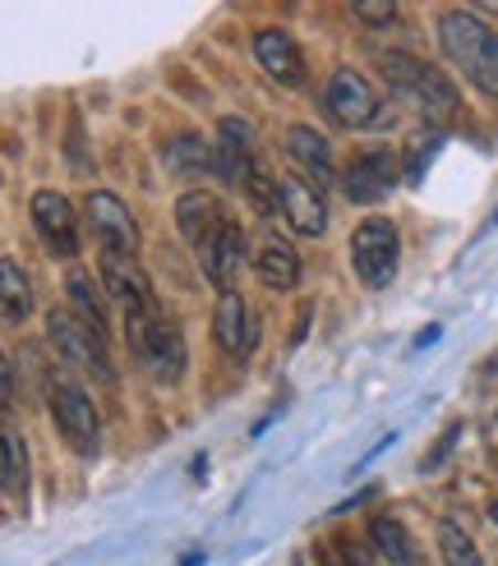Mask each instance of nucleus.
<instances>
[{"label":"nucleus","instance_id":"17","mask_svg":"<svg viewBox=\"0 0 498 566\" xmlns=\"http://www.w3.org/2000/svg\"><path fill=\"white\" fill-rule=\"evenodd\" d=\"M282 144H287L291 161L304 171V180H310L319 193H323L332 180H338V166H332V144H328V138H323L314 125H291Z\"/></svg>","mask_w":498,"mask_h":566},{"label":"nucleus","instance_id":"10","mask_svg":"<svg viewBox=\"0 0 498 566\" xmlns=\"http://www.w3.org/2000/svg\"><path fill=\"white\" fill-rule=\"evenodd\" d=\"M33 231H38V240L46 244V253L51 259H65V263H74L79 259V212H74V203L65 193H55V189H38L33 193Z\"/></svg>","mask_w":498,"mask_h":566},{"label":"nucleus","instance_id":"3","mask_svg":"<svg viewBox=\"0 0 498 566\" xmlns=\"http://www.w3.org/2000/svg\"><path fill=\"white\" fill-rule=\"evenodd\" d=\"M125 336H129V355L144 364V374L162 387H176L185 378V336L180 327L172 323L157 308V314H138V318H125Z\"/></svg>","mask_w":498,"mask_h":566},{"label":"nucleus","instance_id":"21","mask_svg":"<svg viewBox=\"0 0 498 566\" xmlns=\"http://www.w3.org/2000/svg\"><path fill=\"white\" fill-rule=\"evenodd\" d=\"M370 548L387 562V566H421V553H415L411 530L397 516H374L370 521Z\"/></svg>","mask_w":498,"mask_h":566},{"label":"nucleus","instance_id":"26","mask_svg":"<svg viewBox=\"0 0 498 566\" xmlns=\"http://www.w3.org/2000/svg\"><path fill=\"white\" fill-rule=\"evenodd\" d=\"M323 566H374L370 553L360 548V539H351V534H342V539H332L328 548H319Z\"/></svg>","mask_w":498,"mask_h":566},{"label":"nucleus","instance_id":"14","mask_svg":"<svg viewBox=\"0 0 498 566\" xmlns=\"http://www.w3.org/2000/svg\"><path fill=\"white\" fill-rule=\"evenodd\" d=\"M249 51H255L259 70L282 83V88H300L304 78H310V65H304V51L300 42L287 33V28H259L255 38H249Z\"/></svg>","mask_w":498,"mask_h":566},{"label":"nucleus","instance_id":"20","mask_svg":"<svg viewBox=\"0 0 498 566\" xmlns=\"http://www.w3.org/2000/svg\"><path fill=\"white\" fill-rule=\"evenodd\" d=\"M65 300L74 304V318H83L97 336H106V291L93 272L70 268L65 272Z\"/></svg>","mask_w":498,"mask_h":566},{"label":"nucleus","instance_id":"9","mask_svg":"<svg viewBox=\"0 0 498 566\" xmlns=\"http://www.w3.org/2000/svg\"><path fill=\"white\" fill-rule=\"evenodd\" d=\"M83 221L93 226V235L106 253H125V259H138V221L134 212L125 208V198L121 193H111V189H93L89 198H83Z\"/></svg>","mask_w":498,"mask_h":566},{"label":"nucleus","instance_id":"29","mask_svg":"<svg viewBox=\"0 0 498 566\" xmlns=\"http://www.w3.org/2000/svg\"><path fill=\"white\" fill-rule=\"evenodd\" d=\"M489 374H498V350H494V355H489Z\"/></svg>","mask_w":498,"mask_h":566},{"label":"nucleus","instance_id":"31","mask_svg":"<svg viewBox=\"0 0 498 566\" xmlns=\"http://www.w3.org/2000/svg\"><path fill=\"white\" fill-rule=\"evenodd\" d=\"M494 226H498V212H494Z\"/></svg>","mask_w":498,"mask_h":566},{"label":"nucleus","instance_id":"7","mask_svg":"<svg viewBox=\"0 0 498 566\" xmlns=\"http://www.w3.org/2000/svg\"><path fill=\"white\" fill-rule=\"evenodd\" d=\"M323 111L338 129H374L387 120L383 97L360 70H332L323 88Z\"/></svg>","mask_w":498,"mask_h":566},{"label":"nucleus","instance_id":"15","mask_svg":"<svg viewBox=\"0 0 498 566\" xmlns=\"http://www.w3.org/2000/svg\"><path fill=\"white\" fill-rule=\"evenodd\" d=\"M212 171L227 180V185H240L255 176V125L240 120V116H227L217 120V134H212Z\"/></svg>","mask_w":498,"mask_h":566},{"label":"nucleus","instance_id":"22","mask_svg":"<svg viewBox=\"0 0 498 566\" xmlns=\"http://www.w3.org/2000/svg\"><path fill=\"white\" fill-rule=\"evenodd\" d=\"M28 314H33V276L14 259H0V318L23 323Z\"/></svg>","mask_w":498,"mask_h":566},{"label":"nucleus","instance_id":"25","mask_svg":"<svg viewBox=\"0 0 498 566\" xmlns=\"http://www.w3.org/2000/svg\"><path fill=\"white\" fill-rule=\"evenodd\" d=\"M438 557L443 566H485V553L457 521H438Z\"/></svg>","mask_w":498,"mask_h":566},{"label":"nucleus","instance_id":"23","mask_svg":"<svg viewBox=\"0 0 498 566\" xmlns=\"http://www.w3.org/2000/svg\"><path fill=\"white\" fill-rule=\"evenodd\" d=\"M166 171H176L185 180H199L212 171V144H199L194 134H180L166 144Z\"/></svg>","mask_w":498,"mask_h":566},{"label":"nucleus","instance_id":"30","mask_svg":"<svg viewBox=\"0 0 498 566\" xmlns=\"http://www.w3.org/2000/svg\"><path fill=\"white\" fill-rule=\"evenodd\" d=\"M489 521H494V525H498V502H494V506H489Z\"/></svg>","mask_w":498,"mask_h":566},{"label":"nucleus","instance_id":"5","mask_svg":"<svg viewBox=\"0 0 498 566\" xmlns=\"http://www.w3.org/2000/svg\"><path fill=\"white\" fill-rule=\"evenodd\" d=\"M46 346L55 350V359H61L65 369L93 374L102 382H116V364H111L106 336H97L83 318H74L70 308H51L46 314Z\"/></svg>","mask_w":498,"mask_h":566},{"label":"nucleus","instance_id":"11","mask_svg":"<svg viewBox=\"0 0 498 566\" xmlns=\"http://www.w3.org/2000/svg\"><path fill=\"white\" fill-rule=\"evenodd\" d=\"M338 180H342V193L351 198L355 208H374V203H383V198L397 189L402 166H397V157L387 148H374V153H360Z\"/></svg>","mask_w":498,"mask_h":566},{"label":"nucleus","instance_id":"27","mask_svg":"<svg viewBox=\"0 0 498 566\" xmlns=\"http://www.w3.org/2000/svg\"><path fill=\"white\" fill-rule=\"evenodd\" d=\"M14 410V364L0 355V415Z\"/></svg>","mask_w":498,"mask_h":566},{"label":"nucleus","instance_id":"19","mask_svg":"<svg viewBox=\"0 0 498 566\" xmlns=\"http://www.w3.org/2000/svg\"><path fill=\"white\" fill-rule=\"evenodd\" d=\"M221 217H227V203L208 189H189V193L176 198V226H180V235L189 244H199Z\"/></svg>","mask_w":498,"mask_h":566},{"label":"nucleus","instance_id":"4","mask_svg":"<svg viewBox=\"0 0 498 566\" xmlns=\"http://www.w3.org/2000/svg\"><path fill=\"white\" fill-rule=\"evenodd\" d=\"M46 406H51V419L61 438L79 451V457H93L102 447V419H97V401L89 396V387L74 382L70 369L51 374L46 378Z\"/></svg>","mask_w":498,"mask_h":566},{"label":"nucleus","instance_id":"8","mask_svg":"<svg viewBox=\"0 0 498 566\" xmlns=\"http://www.w3.org/2000/svg\"><path fill=\"white\" fill-rule=\"evenodd\" d=\"M245 226L227 212L221 217L212 231L194 244V259H199V272H204V281L208 286H217L221 295L227 291H236V276H240V268H245Z\"/></svg>","mask_w":498,"mask_h":566},{"label":"nucleus","instance_id":"13","mask_svg":"<svg viewBox=\"0 0 498 566\" xmlns=\"http://www.w3.org/2000/svg\"><path fill=\"white\" fill-rule=\"evenodd\" d=\"M277 217H287V226L304 240L328 235V203L304 176H277Z\"/></svg>","mask_w":498,"mask_h":566},{"label":"nucleus","instance_id":"1","mask_svg":"<svg viewBox=\"0 0 498 566\" xmlns=\"http://www.w3.org/2000/svg\"><path fill=\"white\" fill-rule=\"evenodd\" d=\"M438 51L470 88L498 102V28H489L476 10H443Z\"/></svg>","mask_w":498,"mask_h":566},{"label":"nucleus","instance_id":"24","mask_svg":"<svg viewBox=\"0 0 498 566\" xmlns=\"http://www.w3.org/2000/svg\"><path fill=\"white\" fill-rule=\"evenodd\" d=\"M0 493L6 497L28 493V447L10 429H0Z\"/></svg>","mask_w":498,"mask_h":566},{"label":"nucleus","instance_id":"2","mask_svg":"<svg viewBox=\"0 0 498 566\" xmlns=\"http://www.w3.org/2000/svg\"><path fill=\"white\" fill-rule=\"evenodd\" d=\"M378 70L387 78V88H393L406 106L421 111L429 125H453L457 120V111H461L457 83L443 70H434L429 61H421V55H411V51H383Z\"/></svg>","mask_w":498,"mask_h":566},{"label":"nucleus","instance_id":"28","mask_svg":"<svg viewBox=\"0 0 498 566\" xmlns=\"http://www.w3.org/2000/svg\"><path fill=\"white\" fill-rule=\"evenodd\" d=\"M351 14L365 23H397V6H351Z\"/></svg>","mask_w":498,"mask_h":566},{"label":"nucleus","instance_id":"18","mask_svg":"<svg viewBox=\"0 0 498 566\" xmlns=\"http://www.w3.org/2000/svg\"><path fill=\"white\" fill-rule=\"evenodd\" d=\"M255 276L268 291H295L300 276H304V263L287 240H263L259 253H255Z\"/></svg>","mask_w":498,"mask_h":566},{"label":"nucleus","instance_id":"12","mask_svg":"<svg viewBox=\"0 0 498 566\" xmlns=\"http://www.w3.org/2000/svg\"><path fill=\"white\" fill-rule=\"evenodd\" d=\"M102 291L106 300L121 304L125 318H138V314H157V295L148 286L144 268H138V259H125V253H106L102 249Z\"/></svg>","mask_w":498,"mask_h":566},{"label":"nucleus","instance_id":"16","mask_svg":"<svg viewBox=\"0 0 498 566\" xmlns=\"http://www.w3.org/2000/svg\"><path fill=\"white\" fill-rule=\"evenodd\" d=\"M212 336H217V346L227 350L231 359H249L259 346V323L255 314H249V304L240 300V291H227L217 300V314H212Z\"/></svg>","mask_w":498,"mask_h":566},{"label":"nucleus","instance_id":"6","mask_svg":"<svg viewBox=\"0 0 498 566\" xmlns=\"http://www.w3.org/2000/svg\"><path fill=\"white\" fill-rule=\"evenodd\" d=\"M351 268L360 276V286L383 291L393 286V276L402 268V235L387 217H365L351 231Z\"/></svg>","mask_w":498,"mask_h":566}]
</instances>
